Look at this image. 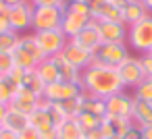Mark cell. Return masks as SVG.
Here are the masks:
<instances>
[{"mask_svg": "<svg viewBox=\"0 0 152 139\" xmlns=\"http://www.w3.org/2000/svg\"><path fill=\"white\" fill-rule=\"evenodd\" d=\"M125 58H129V48L127 44H102L94 52V60L106 64V67H119Z\"/></svg>", "mask_w": 152, "mask_h": 139, "instance_id": "obj_7", "label": "cell"}, {"mask_svg": "<svg viewBox=\"0 0 152 139\" xmlns=\"http://www.w3.org/2000/svg\"><path fill=\"white\" fill-rule=\"evenodd\" d=\"M110 2H117V4H121V2H123V0H110Z\"/></svg>", "mask_w": 152, "mask_h": 139, "instance_id": "obj_49", "label": "cell"}, {"mask_svg": "<svg viewBox=\"0 0 152 139\" xmlns=\"http://www.w3.org/2000/svg\"><path fill=\"white\" fill-rule=\"evenodd\" d=\"M34 33H36V40H38L42 52L46 54V58L58 56L69 42V38L63 33V29H48V31H34Z\"/></svg>", "mask_w": 152, "mask_h": 139, "instance_id": "obj_5", "label": "cell"}, {"mask_svg": "<svg viewBox=\"0 0 152 139\" xmlns=\"http://www.w3.org/2000/svg\"><path fill=\"white\" fill-rule=\"evenodd\" d=\"M11 54H13V60H15V67H17V69H23V71H36L38 62H36V60H34L19 44L13 48Z\"/></svg>", "mask_w": 152, "mask_h": 139, "instance_id": "obj_26", "label": "cell"}, {"mask_svg": "<svg viewBox=\"0 0 152 139\" xmlns=\"http://www.w3.org/2000/svg\"><path fill=\"white\" fill-rule=\"evenodd\" d=\"M63 58L69 62V64H73L75 69H79V71H83V69H88L90 64H92V60H94V54L90 52V50H86V48H81V46H77L75 42H67V46L63 48Z\"/></svg>", "mask_w": 152, "mask_h": 139, "instance_id": "obj_10", "label": "cell"}, {"mask_svg": "<svg viewBox=\"0 0 152 139\" xmlns=\"http://www.w3.org/2000/svg\"><path fill=\"white\" fill-rule=\"evenodd\" d=\"M90 21H92V19H88V17H83V15H77V13H73V11H65L61 29H63V33L71 40V38H75Z\"/></svg>", "mask_w": 152, "mask_h": 139, "instance_id": "obj_16", "label": "cell"}, {"mask_svg": "<svg viewBox=\"0 0 152 139\" xmlns=\"http://www.w3.org/2000/svg\"><path fill=\"white\" fill-rule=\"evenodd\" d=\"M2 127H4V129H9V131L21 133L23 129H27V127H29V114H25V112H21V110H17V108L9 106Z\"/></svg>", "mask_w": 152, "mask_h": 139, "instance_id": "obj_18", "label": "cell"}, {"mask_svg": "<svg viewBox=\"0 0 152 139\" xmlns=\"http://www.w3.org/2000/svg\"><path fill=\"white\" fill-rule=\"evenodd\" d=\"M150 52H152V50H150Z\"/></svg>", "mask_w": 152, "mask_h": 139, "instance_id": "obj_54", "label": "cell"}, {"mask_svg": "<svg viewBox=\"0 0 152 139\" xmlns=\"http://www.w3.org/2000/svg\"><path fill=\"white\" fill-rule=\"evenodd\" d=\"M127 42L140 54H148L152 50V15L127 27Z\"/></svg>", "mask_w": 152, "mask_h": 139, "instance_id": "obj_2", "label": "cell"}, {"mask_svg": "<svg viewBox=\"0 0 152 139\" xmlns=\"http://www.w3.org/2000/svg\"><path fill=\"white\" fill-rule=\"evenodd\" d=\"M140 2H144V0H140Z\"/></svg>", "mask_w": 152, "mask_h": 139, "instance_id": "obj_51", "label": "cell"}, {"mask_svg": "<svg viewBox=\"0 0 152 139\" xmlns=\"http://www.w3.org/2000/svg\"><path fill=\"white\" fill-rule=\"evenodd\" d=\"M65 11H73V13H77V15H83V17L92 19V11H90V7L83 2V0H67Z\"/></svg>", "mask_w": 152, "mask_h": 139, "instance_id": "obj_33", "label": "cell"}, {"mask_svg": "<svg viewBox=\"0 0 152 139\" xmlns=\"http://www.w3.org/2000/svg\"><path fill=\"white\" fill-rule=\"evenodd\" d=\"M71 42H75L77 46H81V48H86V50H90L94 54L102 46V38H100V31H98V23L92 19L75 38H71Z\"/></svg>", "mask_w": 152, "mask_h": 139, "instance_id": "obj_11", "label": "cell"}, {"mask_svg": "<svg viewBox=\"0 0 152 139\" xmlns=\"http://www.w3.org/2000/svg\"><path fill=\"white\" fill-rule=\"evenodd\" d=\"M83 2L90 7V11H92V17H94V13H96V11H98V9H100L104 2H106V0H83Z\"/></svg>", "mask_w": 152, "mask_h": 139, "instance_id": "obj_41", "label": "cell"}, {"mask_svg": "<svg viewBox=\"0 0 152 139\" xmlns=\"http://www.w3.org/2000/svg\"><path fill=\"white\" fill-rule=\"evenodd\" d=\"M81 87H83L86 93L102 98V100H106V98L125 89L117 69L106 67L98 60H92V64L81 71Z\"/></svg>", "mask_w": 152, "mask_h": 139, "instance_id": "obj_1", "label": "cell"}, {"mask_svg": "<svg viewBox=\"0 0 152 139\" xmlns=\"http://www.w3.org/2000/svg\"><path fill=\"white\" fill-rule=\"evenodd\" d=\"M15 69V60L11 52H0V77H7L11 75Z\"/></svg>", "mask_w": 152, "mask_h": 139, "instance_id": "obj_34", "label": "cell"}, {"mask_svg": "<svg viewBox=\"0 0 152 139\" xmlns=\"http://www.w3.org/2000/svg\"><path fill=\"white\" fill-rule=\"evenodd\" d=\"M9 17H11V27L15 33H25L31 29V21H34V4L29 0L9 9Z\"/></svg>", "mask_w": 152, "mask_h": 139, "instance_id": "obj_8", "label": "cell"}, {"mask_svg": "<svg viewBox=\"0 0 152 139\" xmlns=\"http://www.w3.org/2000/svg\"><path fill=\"white\" fill-rule=\"evenodd\" d=\"M65 9L61 7H34V21L31 31H48V29H61Z\"/></svg>", "mask_w": 152, "mask_h": 139, "instance_id": "obj_3", "label": "cell"}, {"mask_svg": "<svg viewBox=\"0 0 152 139\" xmlns=\"http://www.w3.org/2000/svg\"><path fill=\"white\" fill-rule=\"evenodd\" d=\"M119 7L123 11V21H125L127 27L137 23V21H142V19H146L150 15L148 9L144 7V2H140V0H123Z\"/></svg>", "mask_w": 152, "mask_h": 139, "instance_id": "obj_15", "label": "cell"}, {"mask_svg": "<svg viewBox=\"0 0 152 139\" xmlns=\"http://www.w3.org/2000/svg\"><path fill=\"white\" fill-rule=\"evenodd\" d=\"M140 133H142V139H152V125L142 127V129H140Z\"/></svg>", "mask_w": 152, "mask_h": 139, "instance_id": "obj_44", "label": "cell"}, {"mask_svg": "<svg viewBox=\"0 0 152 139\" xmlns=\"http://www.w3.org/2000/svg\"><path fill=\"white\" fill-rule=\"evenodd\" d=\"M48 110H50V116H52L54 127H58V125H63V122L67 120V116H65V112H63L61 104H50V102H48Z\"/></svg>", "mask_w": 152, "mask_h": 139, "instance_id": "obj_35", "label": "cell"}, {"mask_svg": "<svg viewBox=\"0 0 152 139\" xmlns=\"http://www.w3.org/2000/svg\"><path fill=\"white\" fill-rule=\"evenodd\" d=\"M119 139H142V133H140V127H131L123 137H119Z\"/></svg>", "mask_w": 152, "mask_h": 139, "instance_id": "obj_40", "label": "cell"}, {"mask_svg": "<svg viewBox=\"0 0 152 139\" xmlns=\"http://www.w3.org/2000/svg\"><path fill=\"white\" fill-rule=\"evenodd\" d=\"M0 139H19V133L15 131H9V129H0Z\"/></svg>", "mask_w": 152, "mask_h": 139, "instance_id": "obj_43", "label": "cell"}, {"mask_svg": "<svg viewBox=\"0 0 152 139\" xmlns=\"http://www.w3.org/2000/svg\"><path fill=\"white\" fill-rule=\"evenodd\" d=\"M81 110L83 112H90L98 118H104L106 116V104L102 98H96V96H90L83 91V104H81Z\"/></svg>", "mask_w": 152, "mask_h": 139, "instance_id": "obj_25", "label": "cell"}, {"mask_svg": "<svg viewBox=\"0 0 152 139\" xmlns=\"http://www.w3.org/2000/svg\"><path fill=\"white\" fill-rule=\"evenodd\" d=\"M42 100H44V96H38V93H34L27 87H19L15 98H13V102H11V106L21 110V112H25V114H31L42 104Z\"/></svg>", "mask_w": 152, "mask_h": 139, "instance_id": "obj_13", "label": "cell"}, {"mask_svg": "<svg viewBox=\"0 0 152 139\" xmlns=\"http://www.w3.org/2000/svg\"><path fill=\"white\" fill-rule=\"evenodd\" d=\"M81 104H83V93L77 96V98H71V100L61 102V108H63V112H65L67 118H75L81 112Z\"/></svg>", "mask_w": 152, "mask_h": 139, "instance_id": "obj_29", "label": "cell"}, {"mask_svg": "<svg viewBox=\"0 0 152 139\" xmlns=\"http://www.w3.org/2000/svg\"><path fill=\"white\" fill-rule=\"evenodd\" d=\"M29 125H31L34 129H38L40 133L50 131V129H56L54 122H52L50 110H48V100H42V104L29 114Z\"/></svg>", "mask_w": 152, "mask_h": 139, "instance_id": "obj_17", "label": "cell"}, {"mask_svg": "<svg viewBox=\"0 0 152 139\" xmlns=\"http://www.w3.org/2000/svg\"><path fill=\"white\" fill-rule=\"evenodd\" d=\"M117 73H119V77H121L125 89H135V87L146 79V71H144L142 58H135V56L125 58V60L117 67Z\"/></svg>", "mask_w": 152, "mask_h": 139, "instance_id": "obj_4", "label": "cell"}, {"mask_svg": "<svg viewBox=\"0 0 152 139\" xmlns=\"http://www.w3.org/2000/svg\"><path fill=\"white\" fill-rule=\"evenodd\" d=\"M19 85L7 75V77H0V104H4V106H11L15 93H17Z\"/></svg>", "mask_w": 152, "mask_h": 139, "instance_id": "obj_27", "label": "cell"}, {"mask_svg": "<svg viewBox=\"0 0 152 139\" xmlns=\"http://www.w3.org/2000/svg\"><path fill=\"white\" fill-rule=\"evenodd\" d=\"M94 21H110V23H125L123 21V11L117 2H110V0H106V2L94 13L92 17Z\"/></svg>", "mask_w": 152, "mask_h": 139, "instance_id": "obj_20", "label": "cell"}, {"mask_svg": "<svg viewBox=\"0 0 152 139\" xmlns=\"http://www.w3.org/2000/svg\"><path fill=\"white\" fill-rule=\"evenodd\" d=\"M19 139H40V131L29 125L27 129H23V131L19 133Z\"/></svg>", "mask_w": 152, "mask_h": 139, "instance_id": "obj_38", "label": "cell"}, {"mask_svg": "<svg viewBox=\"0 0 152 139\" xmlns=\"http://www.w3.org/2000/svg\"><path fill=\"white\" fill-rule=\"evenodd\" d=\"M133 93H127L125 89L106 98L104 104H106V114L108 116H119V118H131V112H133Z\"/></svg>", "mask_w": 152, "mask_h": 139, "instance_id": "obj_9", "label": "cell"}, {"mask_svg": "<svg viewBox=\"0 0 152 139\" xmlns=\"http://www.w3.org/2000/svg\"><path fill=\"white\" fill-rule=\"evenodd\" d=\"M40 139H56V129H50V131L40 133Z\"/></svg>", "mask_w": 152, "mask_h": 139, "instance_id": "obj_45", "label": "cell"}, {"mask_svg": "<svg viewBox=\"0 0 152 139\" xmlns=\"http://www.w3.org/2000/svg\"><path fill=\"white\" fill-rule=\"evenodd\" d=\"M102 44H125L127 42V25L125 23H110V21H96Z\"/></svg>", "mask_w": 152, "mask_h": 139, "instance_id": "obj_12", "label": "cell"}, {"mask_svg": "<svg viewBox=\"0 0 152 139\" xmlns=\"http://www.w3.org/2000/svg\"><path fill=\"white\" fill-rule=\"evenodd\" d=\"M75 120L79 122V127L83 129V133H88V131H92V129H98V127L102 125V118H98V116H94V114H90V112H83V110L75 116Z\"/></svg>", "mask_w": 152, "mask_h": 139, "instance_id": "obj_30", "label": "cell"}, {"mask_svg": "<svg viewBox=\"0 0 152 139\" xmlns=\"http://www.w3.org/2000/svg\"><path fill=\"white\" fill-rule=\"evenodd\" d=\"M7 9H13V7H17V4H21V2H25V0H0Z\"/></svg>", "mask_w": 152, "mask_h": 139, "instance_id": "obj_46", "label": "cell"}, {"mask_svg": "<svg viewBox=\"0 0 152 139\" xmlns=\"http://www.w3.org/2000/svg\"><path fill=\"white\" fill-rule=\"evenodd\" d=\"M7 31H13L11 17H9V9L4 4H0V33H7Z\"/></svg>", "mask_w": 152, "mask_h": 139, "instance_id": "obj_36", "label": "cell"}, {"mask_svg": "<svg viewBox=\"0 0 152 139\" xmlns=\"http://www.w3.org/2000/svg\"><path fill=\"white\" fill-rule=\"evenodd\" d=\"M131 127H135L131 118H119V116H108L106 114L102 118L100 131H102L104 139H108V137H123Z\"/></svg>", "mask_w": 152, "mask_h": 139, "instance_id": "obj_14", "label": "cell"}, {"mask_svg": "<svg viewBox=\"0 0 152 139\" xmlns=\"http://www.w3.org/2000/svg\"><path fill=\"white\" fill-rule=\"evenodd\" d=\"M133 98L135 100H144V102H152V77H146L133 89Z\"/></svg>", "mask_w": 152, "mask_h": 139, "instance_id": "obj_31", "label": "cell"}, {"mask_svg": "<svg viewBox=\"0 0 152 139\" xmlns=\"http://www.w3.org/2000/svg\"><path fill=\"white\" fill-rule=\"evenodd\" d=\"M83 129L75 118H67L63 125L56 127V139H83Z\"/></svg>", "mask_w": 152, "mask_h": 139, "instance_id": "obj_24", "label": "cell"}, {"mask_svg": "<svg viewBox=\"0 0 152 139\" xmlns=\"http://www.w3.org/2000/svg\"><path fill=\"white\" fill-rule=\"evenodd\" d=\"M17 42H19V33H15V31L0 33V52H13Z\"/></svg>", "mask_w": 152, "mask_h": 139, "instance_id": "obj_32", "label": "cell"}, {"mask_svg": "<svg viewBox=\"0 0 152 139\" xmlns=\"http://www.w3.org/2000/svg\"><path fill=\"white\" fill-rule=\"evenodd\" d=\"M142 64H144V71H146V77H152V52L148 54H142Z\"/></svg>", "mask_w": 152, "mask_h": 139, "instance_id": "obj_39", "label": "cell"}, {"mask_svg": "<svg viewBox=\"0 0 152 139\" xmlns=\"http://www.w3.org/2000/svg\"><path fill=\"white\" fill-rule=\"evenodd\" d=\"M7 110H9V106H4V104H0V127H2V122H4V116H7Z\"/></svg>", "mask_w": 152, "mask_h": 139, "instance_id": "obj_47", "label": "cell"}, {"mask_svg": "<svg viewBox=\"0 0 152 139\" xmlns=\"http://www.w3.org/2000/svg\"><path fill=\"white\" fill-rule=\"evenodd\" d=\"M34 7H61L65 9L67 7V0H29Z\"/></svg>", "mask_w": 152, "mask_h": 139, "instance_id": "obj_37", "label": "cell"}, {"mask_svg": "<svg viewBox=\"0 0 152 139\" xmlns=\"http://www.w3.org/2000/svg\"><path fill=\"white\" fill-rule=\"evenodd\" d=\"M131 120L135 127H148L152 125V102H144V100H133V112H131Z\"/></svg>", "mask_w": 152, "mask_h": 139, "instance_id": "obj_19", "label": "cell"}, {"mask_svg": "<svg viewBox=\"0 0 152 139\" xmlns=\"http://www.w3.org/2000/svg\"><path fill=\"white\" fill-rule=\"evenodd\" d=\"M17 44H19V46H21V48H23V50H25V52L36 60V62H38V64L46 58V54L42 52V48H40V44H38V40H36V33H34V31H31V33H21Z\"/></svg>", "mask_w": 152, "mask_h": 139, "instance_id": "obj_21", "label": "cell"}, {"mask_svg": "<svg viewBox=\"0 0 152 139\" xmlns=\"http://www.w3.org/2000/svg\"><path fill=\"white\" fill-rule=\"evenodd\" d=\"M83 139H104V135H102V131H100V127H98V129L88 131V133L83 135Z\"/></svg>", "mask_w": 152, "mask_h": 139, "instance_id": "obj_42", "label": "cell"}, {"mask_svg": "<svg viewBox=\"0 0 152 139\" xmlns=\"http://www.w3.org/2000/svg\"><path fill=\"white\" fill-rule=\"evenodd\" d=\"M19 87H27V89H31V91H34V93H38V96H44V89H46L44 81L40 79V75H38L36 71H25L23 81H21V85H19Z\"/></svg>", "mask_w": 152, "mask_h": 139, "instance_id": "obj_28", "label": "cell"}, {"mask_svg": "<svg viewBox=\"0 0 152 139\" xmlns=\"http://www.w3.org/2000/svg\"><path fill=\"white\" fill-rule=\"evenodd\" d=\"M144 7L148 9V13L152 15V0H144Z\"/></svg>", "mask_w": 152, "mask_h": 139, "instance_id": "obj_48", "label": "cell"}, {"mask_svg": "<svg viewBox=\"0 0 152 139\" xmlns=\"http://www.w3.org/2000/svg\"><path fill=\"white\" fill-rule=\"evenodd\" d=\"M0 129H2V127H0Z\"/></svg>", "mask_w": 152, "mask_h": 139, "instance_id": "obj_52", "label": "cell"}, {"mask_svg": "<svg viewBox=\"0 0 152 139\" xmlns=\"http://www.w3.org/2000/svg\"><path fill=\"white\" fill-rule=\"evenodd\" d=\"M81 93H83L81 83L56 81V83L46 85V89H44V100H48L50 104H61V102L71 100V98H77V96H81Z\"/></svg>", "mask_w": 152, "mask_h": 139, "instance_id": "obj_6", "label": "cell"}, {"mask_svg": "<svg viewBox=\"0 0 152 139\" xmlns=\"http://www.w3.org/2000/svg\"><path fill=\"white\" fill-rule=\"evenodd\" d=\"M108 139H119V137H108Z\"/></svg>", "mask_w": 152, "mask_h": 139, "instance_id": "obj_50", "label": "cell"}, {"mask_svg": "<svg viewBox=\"0 0 152 139\" xmlns=\"http://www.w3.org/2000/svg\"><path fill=\"white\" fill-rule=\"evenodd\" d=\"M54 62H56V67H58L61 81H65V83H81V71L75 69L73 64H69V62L63 58V54L54 56Z\"/></svg>", "mask_w": 152, "mask_h": 139, "instance_id": "obj_22", "label": "cell"}, {"mask_svg": "<svg viewBox=\"0 0 152 139\" xmlns=\"http://www.w3.org/2000/svg\"><path fill=\"white\" fill-rule=\"evenodd\" d=\"M0 4H2V2H0Z\"/></svg>", "mask_w": 152, "mask_h": 139, "instance_id": "obj_53", "label": "cell"}, {"mask_svg": "<svg viewBox=\"0 0 152 139\" xmlns=\"http://www.w3.org/2000/svg\"><path fill=\"white\" fill-rule=\"evenodd\" d=\"M36 73L40 75V79L44 81V85H50V83H56L61 81V75H58V67L54 62V58H44L38 67H36Z\"/></svg>", "mask_w": 152, "mask_h": 139, "instance_id": "obj_23", "label": "cell"}]
</instances>
